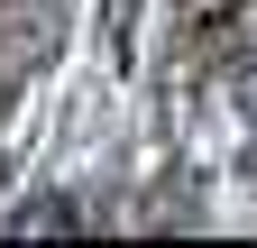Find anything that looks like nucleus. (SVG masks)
Here are the masks:
<instances>
[{
	"instance_id": "obj_1",
	"label": "nucleus",
	"mask_w": 257,
	"mask_h": 248,
	"mask_svg": "<svg viewBox=\"0 0 257 248\" xmlns=\"http://www.w3.org/2000/svg\"><path fill=\"white\" fill-rule=\"evenodd\" d=\"M10 230L19 239H64V230H83V211L74 202H28V211H10Z\"/></svg>"
}]
</instances>
